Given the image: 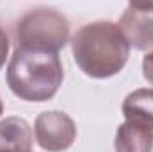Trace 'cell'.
I'll list each match as a JSON object with an SVG mask.
<instances>
[{
    "mask_svg": "<svg viewBox=\"0 0 153 152\" xmlns=\"http://www.w3.org/2000/svg\"><path fill=\"white\" fill-rule=\"evenodd\" d=\"M71 52L78 68L91 79H107L119 74L128 57L130 45L114 22H93L71 38Z\"/></svg>",
    "mask_w": 153,
    "mask_h": 152,
    "instance_id": "obj_1",
    "label": "cell"
},
{
    "mask_svg": "<svg viewBox=\"0 0 153 152\" xmlns=\"http://www.w3.org/2000/svg\"><path fill=\"white\" fill-rule=\"evenodd\" d=\"M7 86L25 102L50 100L61 88L64 70L59 54L18 48L7 65Z\"/></svg>",
    "mask_w": 153,
    "mask_h": 152,
    "instance_id": "obj_2",
    "label": "cell"
},
{
    "mask_svg": "<svg viewBox=\"0 0 153 152\" xmlns=\"http://www.w3.org/2000/svg\"><path fill=\"white\" fill-rule=\"evenodd\" d=\"M70 39V23L55 9L39 7L25 13L16 23L18 48L55 52L66 47Z\"/></svg>",
    "mask_w": 153,
    "mask_h": 152,
    "instance_id": "obj_3",
    "label": "cell"
},
{
    "mask_svg": "<svg viewBox=\"0 0 153 152\" xmlns=\"http://www.w3.org/2000/svg\"><path fill=\"white\" fill-rule=\"evenodd\" d=\"M38 145L46 152H64L76 140V125L64 111H43L34 122Z\"/></svg>",
    "mask_w": 153,
    "mask_h": 152,
    "instance_id": "obj_4",
    "label": "cell"
},
{
    "mask_svg": "<svg viewBox=\"0 0 153 152\" xmlns=\"http://www.w3.org/2000/svg\"><path fill=\"white\" fill-rule=\"evenodd\" d=\"M117 25L130 47L153 50V4H128Z\"/></svg>",
    "mask_w": 153,
    "mask_h": 152,
    "instance_id": "obj_5",
    "label": "cell"
},
{
    "mask_svg": "<svg viewBox=\"0 0 153 152\" xmlns=\"http://www.w3.org/2000/svg\"><path fill=\"white\" fill-rule=\"evenodd\" d=\"M114 150L153 152V129L132 120H125L116 131Z\"/></svg>",
    "mask_w": 153,
    "mask_h": 152,
    "instance_id": "obj_6",
    "label": "cell"
},
{
    "mask_svg": "<svg viewBox=\"0 0 153 152\" xmlns=\"http://www.w3.org/2000/svg\"><path fill=\"white\" fill-rule=\"evenodd\" d=\"M34 141L32 129L20 116H7L0 122V150L30 152Z\"/></svg>",
    "mask_w": 153,
    "mask_h": 152,
    "instance_id": "obj_7",
    "label": "cell"
},
{
    "mask_svg": "<svg viewBox=\"0 0 153 152\" xmlns=\"http://www.w3.org/2000/svg\"><path fill=\"white\" fill-rule=\"evenodd\" d=\"M121 111L125 120H132L153 129V88H139L128 93L123 100Z\"/></svg>",
    "mask_w": 153,
    "mask_h": 152,
    "instance_id": "obj_8",
    "label": "cell"
},
{
    "mask_svg": "<svg viewBox=\"0 0 153 152\" xmlns=\"http://www.w3.org/2000/svg\"><path fill=\"white\" fill-rule=\"evenodd\" d=\"M143 75L153 86V52L146 54L143 59Z\"/></svg>",
    "mask_w": 153,
    "mask_h": 152,
    "instance_id": "obj_9",
    "label": "cell"
},
{
    "mask_svg": "<svg viewBox=\"0 0 153 152\" xmlns=\"http://www.w3.org/2000/svg\"><path fill=\"white\" fill-rule=\"evenodd\" d=\"M7 54H9V38H7L5 31L0 27V68L5 65Z\"/></svg>",
    "mask_w": 153,
    "mask_h": 152,
    "instance_id": "obj_10",
    "label": "cell"
},
{
    "mask_svg": "<svg viewBox=\"0 0 153 152\" xmlns=\"http://www.w3.org/2000/svg\"><path fill=\"white\" fill-rule=\"evenodd\" d=\"M2 113H4V104H2V99H0V116H2Z\"/></svg>",
    "mask_w": 153,
    "mask_h": 152,
    "instance_id": "obj_11",
    "label": "cell"
},
{
    "mask_svg": "<svg viewBox=\"0 0 153 152\" xmlns=\"http://www.w3.org/2000/svg\"><path fill=\"white\" fill-rule=\"evenodd\" d=\"M0 152H4V150H0Z\"/></svg>",
    "mask_w": 153,
    "mask_h": 152,
    "instance_id": "obj_12",
    "label": "cell"
}]
</instances>
